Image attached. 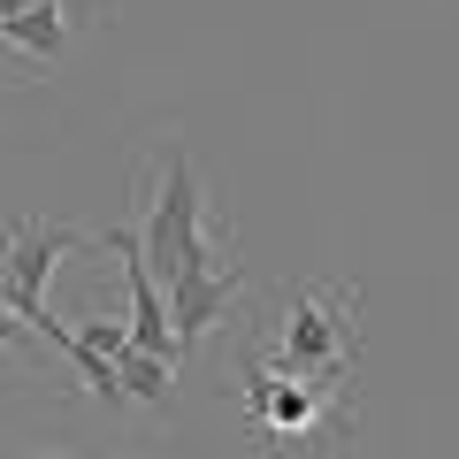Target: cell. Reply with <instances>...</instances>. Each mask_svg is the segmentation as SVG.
Returning <instances> with one entry per match:
<instances>
[{
  "label": "cell",
  "instance_id": "obj_6",
  "mask_svg": "<svg viewBox=\"0 0 459 459\" xmlns=\"http://www.w3.org/2000/svg\"><path fill=\"white\" fill-rule=\"evenodd\" d=\"M0 47L31 54V62H54L69 47V0H39L23 16H0Z\"/></svg>",
  "mask_w": 459,
  "mask_h": 459
},
{
  "label": "cell",
  "instance_id": "obj_1",
  "mask_svg": "<svg viewBox=\"0 0 459 459\" xmlns=\"http://www.w3.org/2000/svg\"><path fill=\"white\" fill-rule=\"evenodd\" d=\"M246 429L268 452H314V444L344 437L352 429V383H322L299 376V368L268 360L261 344H246V391H238Z\"/></svg>",
  "mask_w": 459,
  "mask_h": 459
},
{
  "label": "cell",
  "instance_id": "obj_5",
  "mask_svg": "<svg viewBox=\"0 0 459 459\" xmlns=\"http://www.w3.org/2000/svg\"><path fill=\"white\" fill-rule=\"evenodd\" d=\"M246 291V268L238 261H214V268H199V276H177L169 283V322H177V352H192L199 337H207L214 322L230 314V299Z\"/></svg>",
  "mask_w": 459,
  "mask_h": 459
},
{
  "label": "cell",
  "instance_id": "obj_7",
  "mask_svg": "<svg viewBox=\"0 0 459 459\" xmlns=\"http://www.w3.org/2000/svg\"><path fill=\"white\" fill-rule=\"evenodd\" d=\"M115 376H123V398H146V406H169V391H177V360H169V352H123V360H115Z\"/></svg>",
  "mask_w": 459,
  "mask_h": 459
},
{
  "label": "cell",
  "instance_id": "obj_3",
  "mask_svg": "<svg viewBox=\"0 0 459 459\" xmlns=\"http://www.w3.org/2000/svg\"><path fill=\"white\" fill-rule=\"evenodd\" d=\"M138 246H146V261H153L161 283L230 261V246L207 230V199H199V177H192V153L184 146H169V161H161V184L146 199V222H138Z\"/></svg>",
  "mask_w": 459,
  "mask_h": 459
},
{
  "label": "cell",
  "instance_id": "obj_8",
  "mask_svg": "<svg viewBox=\"0 0 459 459\" xmlns=\"http://www.w3.org/2000/svg\"><path fill=\"white\" fill-rule=\"evenodd\" d=\"M77 337L92 344V352H108V360H123V352H131V322H84Z\"/></svg>",
  "mask_w": 459,
  "mask_h": 459
},
{
  "label": "cell",
  "instance_id": "obj_2",
  "mask_svg": "<svg viewBox=\"0 0 459 459\" xmlns=\"http://www.w3.org/2000/svg\"><path fill=\"white\" fill-rule=\"evenodd\" d=\"M261 352L299 368V376L352 383V368H360V283H299V291H283V314L261 337Z\"/></svg>",
  "mask_w": 459,
  "mask_h": 459
},
{
  "label": "cell",
  "instance_id": "obj_4",
  "mask_svg": "<svg viewBox=\"0 0 459 459\" xmlns=\"http://www.w3.org/2000/svg\"><path fill=\"white\" fill-rule=\"evenodd\" d=\"M77 246H100L92 230H77V222H16L8 230V253H0V299L31 322V337H47L62 360H77V329H62V314L47 307V283H54V268H62V253H77Z\"/></svg>",
  "mask_w": 459,
  "mask_h": 459
},
{
  "label": "cell",
  "instance_id": "obj_9",
  "mask_svg": "<svg viewBox=\"0 0 459 459\" xmlns=\"http://www.w3.org/2000/svg\"><path fill=\"white\" fill-rule=\"evenodd\" d=\"M23 337H31V322H23V314L0 299V352H8V344H23Z\"/></svg>",
  "mask_w": 459,
  "mask_h": 459
}]
</instances>
